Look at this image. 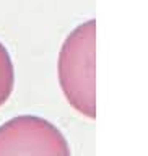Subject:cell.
Segmentation results:
<instances>
[{
  "label": "cell",
  "instance_id": "6da1fadb",
  "mask_svg": "<svg viewBox=\"0 0 148 156\" xmlns=\"http://www.w3.org/2000/svg\"><path fill=\"white\" fill-rule=\"evenodd\" d=\"M95 39V20L78 24L62 44L57 67L59 83L67 101L88 119L96 117Z\"/></svg>",
  "mask_w": 148,
  "mask_h": 156
},
{
  "label": "cell",
  "instance_id": "7a4b0ae2",
  "mask_svg": "<svg viewBox=\"0 0 148 156\" xmlns=\"http://www.w3.org/2000/svg\"><path fill=\"white\" fill-rule=\"evenodd\" d=\"M0 156H70V148L49 120L18 115L0 125Z\"/></svg>",
  "mask_w": 148,
  "mask_h": 156
},
{
  "label": "cell",
  "instance_id": "3957f363",
  "mask_svg": "<svg viewBox=\"0 0 148 156\" xmlns=\"http://www.w3.org/2000/svg\"><path fill=\"white\" fill-rule=\"evenodd\" d=\"M15 85V70L8 51L0 42V107L10 98Z\"/></svg>",
  "mask_w": 148,
  "mask_h": 156
}]
</instances>
